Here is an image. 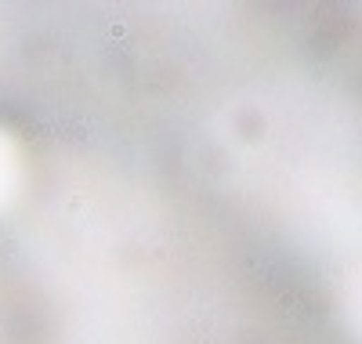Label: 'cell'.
<instances>
[{
	"instance_id": "1",
	"label": "cell",
	"mask_w": 362,
	"mask_h": 344,
	"mask_svg": "<svg viewBox=\"0 0 362 344\" xmlns=\"http://www.w3.org/2000/svg\"><path fill=\"white\" fill-rule=\"evenodd\" d=\"M18 181H22V156L18 145L0 131V210L8 207V200L18 193Z\"/></svg>"
}]
</instances>
